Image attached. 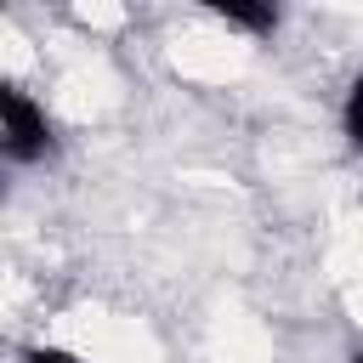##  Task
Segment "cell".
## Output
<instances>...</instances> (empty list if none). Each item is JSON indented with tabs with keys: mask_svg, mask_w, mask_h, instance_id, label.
I'll return each mask as SVG.
<instances>
[{
	"mask_svg": "<svg viewBox=\"0 0 363 363\" xmlns=\"http://www.w3.org/2000/svg\"><path fill=\"white\" fill-rule=\"evenodd\" d=\"M0 136H6V159L17 164H34L40 153H51V119L17 85H0Z\"/></svg>",
	"mask_w": 363,
	"mask_h": 363,
	"instance_id": "obj_1",
	"label": "cell"
},
{
	"mask_svg": "<svg viewBox=\"0 0 363 363\" xmlns=\"http://www.w3.org/2000/svg\"><path fill=\"white\" fill-rule=\"evenodd\" d=\"M216 17H227L233 28H250V34L278 28V6H267V0H216Z\"/></svg>",
	"mask_w": 363,
	"mask_h": 363,
	"instance_id": "obj_2",
	"label": "cell"
},
{
	"mask_svg": "<svg viewBox=\"0 0 363 363\" xmlns=\"http://www.w3.org/2000/svg\"><path fill=\"white\" fill-rule=\"evenodd\" d=\"M346 136L363 147V74H357L352 91H346Z\"/></svg>",
	"mask_w": 363,
	"mask_h": 363,
	"instance_id": "obj_3",
	"label": "cell"
},
{
	"mask_svg": "<svg viewBox=\"0 0 363 363\" xmlns=\"http://www.w3.org/2000/svg\"><path fill=\"white\" fill-rule=\"evenodd\" d=\"M23 363H74V352H62V346H34Z\"/></svg>",
	"mask_w": 363,
	"mask_h": 363,
	"instance_id": "obj_4",
	"label": "cell"
}]
</instances>
